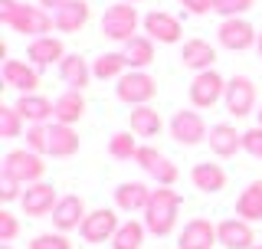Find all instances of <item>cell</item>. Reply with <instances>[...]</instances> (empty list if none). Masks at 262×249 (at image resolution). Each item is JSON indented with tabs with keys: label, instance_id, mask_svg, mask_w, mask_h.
Segmentation results:
<instances>
[{
	"label": "cell",
	"instance_id": "44dd1931",
	"mask_svg": "<svg viewBox=\"0 0 262 249\" xmlns=\"http://www.w3.org/2000/svg\"><path fill=\"white\" fill-rule=\"evenodd\" d=\"M13 109L23 115V121H30V125H46V121L56 115V102H49V98L39 95V92H30V95H20V98H16Z\"/></svg>",
	"mask_w": 262,
	"mask_h": 249
},
{
	"label": "cell",
	"instance_id": "8992f818",
	"mask_svg": "<svg viewBox=\"0 0 262 249\" xmlns=\"http://www.w3.org/2000/svg\"><path fill=\"white\" fill-rule=\"evenodd\" d=\"M13 33H23V36L30 39H39V36H49V30L56 27L53 13L43 10V7H30V4H20L10 16V23H7Z\"/></svg>",
	"mask_w": 262,
	"mask_h": 249
},
{
	"label": "cell",
	"instance_id": "836d02e7",
	"mask_svg": "<svg viewBox=\"0 0 262 249\" xmlns=\"http://www.w3.org/2000/svg\"><path fill=\"white\" fill-rule=\"evenodd\" d=\"M23 131V115L13 105H0V138H20Z\"/></svg>",
	"mask_w": 262,
	"mask_h": 249
},
{
	"label": "cell",
	"instance_id": "ac0fdd59",
	"mask_svg": "<svg viewBox=\"0 0 262 249\" xmlns=\"http://www.w3.org/2000/svg\"><path fill=\"white\" fill-rule=\"evenodd\" d=\"M216 243H220V236L210 220H190L177 239V249H213Z\"/></svg>",
	"mask_w": 262,
	"mask_h": 249
},
{
	"label": "cell",
	"instance_id": "f546056e",
	"mask_svg": "<svg viewBox=\"0 0 262 249\" xmlns=\"http://www.w3.org/2000/svg\"><path fill=\"white\" fill-rule=\"evenodd\" d=\"M125 59H128V69H147L154 63V39L151 36H135L131 43H125Z\"/></svg>",
	"mask_w": 262,
	"mask_h": 249
},
{
	"label": "cell",
	"instance_id": "7c38bea8",
	"mask_svg": "<svg viewBox=\"0 0 262 249\" xmlns=\"http://www.w3.org/2000/svg\"><path fill=\"white\" fill-rule=\"evenodd\" d=\"M144 36H151L154 43H164V46H170V43H180V36H184V30H180V20L174 13H164V10H151V13H144Z\"/></svg>",
	"mask_w": 262,
	"mask_h": 249
},
{
	"label": "cell",
	"instance_id": "52a82bcc",
	"mask_svg": "<svg viewBox=\"0 0 262 249\" xmlns=\"http://www.w3.org/2000/svg\"><path fill=\"white\" fill-rule=\"evenodd\" d=\"M223 105L233 118H246L256 109V86H252L249 76H233L226 79V95H223Z\"/></svg>",
	"mask_w": 262,
	"mask_h": 249
},
{
	"label": "cell",
	"instance_id": "9c48e42d",
	"mask_svg": "<svg viewBox=\"0 0 262 249\" xmlns=\"http://www.w3.org/2000/svg\"><path fill=\"white\" fill-rule=\"evenodd\" d=\"M216 39H220V46L233 49V53H243V49H249V46L259 43V33H256V27H252L246 16H233V20L220 23Z\"/></svg>",
	"mask_w": 262,
	"mask_h": 249
},
{
	"label": "cell",
	"instance_id": "9a60e30c",
	"mask_svg": "<svg viewBox=\"0 0 262 249\" xmlns=\"http://www.w3.org/2000/svg\"><path fill=\"white\" fill-rule=\"evenodd\" d=\"M85 217H89L85 200L76 197V194H69V197H59V203H56L53 226H56V233H69V230H79L82 223H85Z\"/></svg>",
	"mask_w": 262,
	"mask_h": 249
},
{
	"label": "cell",
	"instance_id": "603a6c76",
	"mask_svg": "<svg viewBox=\"0 0 262 249\" xmlns=\"http://www.w3.org/2000/svg\"><path fill=\"white\" fill-rule=\"evenodd\" d=\"M59 79H62L69 89L82 92V89H85V86H89V82H92L95 76H92V66L82 59L79 53H66V59L59 63Z\"/></svg>",
	"mask_w": 262,
	"mask_h": 249
},
{
	"label": "cell",
	"instance_id": "1f68e13d",
	"mask_svg": "<svg viewBox=\"0 0 262 249\" xmlns=\"http://www.w3.org/2000/svg\"><path fill=\"white\" fill-rule=\"evenodd\" d=\"M144 236H147V226L138 220H125L118 226V233L112 239V249H141L144 246Z\"/></svg>",
	"mask_w": 262,
	"mask_h": 249
},
{
	"label": "cell",
	"instance_id": "ffe728a7",
	"mask_svg": "<svg viewBox=\"0 0 262 249\" xmlns=\"http://www.w3.org/2000/svg\"><path fill=\"white\" fill-rule=\"evenodd\" d=\"M147 200H151V187L141 184V180H125V184H118L115 190V206H118L121 213H144Z\"/></svg>",
	"mask_w": 262,
	"mask_h": 249
},
{
	"label": "cell",
	"instance_id": "d6a6232c",
	"mask_svg": "<svg viewBox=\"0 0 262 249\" xmlns=\"http://www.w3.org/2000/svg\"><path fill=\"white\" fill-rule=\"evenodd\" d=\"M138 148L141 144L131 138V131H118V135H112V141H108V154L115 161H135Z\"/></svg>",
	"mask_w": 262,
	"mask_h": 249
},
{
	"label": "cell",
	"instance_id": "484cf974",
	"mask_svg": "<svg viewBox=\"0 0 262 249\" xmlns=\"http://www.w3.org/2000/svg\"><path fill=\"white\" fill-rule=\"evenodd\" d=\"M79 151V131L72 125H49V154L53 157H72Z\"/></svg>",
	"mask_w": 262,
	"mask_h": 249
},
{
	"label": "cell",
	"instance_id": "d4e9b609",
	"mask_svg": "<svg viewBox=\"0 0 262 249\" xmlns=\"http://www.w3.org/2000/svg\"><path fill=\"white\" fill-rule=\"evenodd\" d=\"M190 184L203 194H220L226 187V171L220 164H210V161H200L190 168Z\"/></svg>",
	"mask_w": 262,
	"mask_h": 249
},
{
	"label": "cell",
	"instance_id": "6da1fadb",
	"mask_svg": "<svg viewBox=\"0 0 262 249\" xmlns=\"http://www.w3.org/2000/svg\"><path fill=\"white\" fill-rule=\"evenodd\" d=\"M177 213H180V194L174 187H158L151 190V200L144 206V226L154 236H167L177 226Z\"/></svg>",
	"mask_w": 262,
	"mask_h": 249
},
{
	"label": "cell",
	"instance_id": "277c9868",
	"mask_svg": "<svg viewBox=\"0 0 262 249\" xmlns=\"http://www.w3.org/2000/svg\"><path fill=\"white\" fill-rule=\"evenodd\" d=\"M0 171L16 177L23 187H30V184H39V180H43L46 164H43V154L30 151V148H16V151H10L4 157V168Z\"/></svg>",
	"mask_w": 262,
	"mask_h": 249
},
{
	"label": "cell",
	"instance_id": "5b68a950",
	"mask_svg": "<svg viewBox=\"0 0 262 249\" xmlns=\"http://www.w3.org/2000/svg\"><path fill=\"white\" fill-rule=\"evenodd\" d=\"M135 164L147 174V177L158 180V187H174V184H177V177H180L177 164L170 161V157L164 154V151H158L154 144H141V148H138Z\"/></svg>",
	"mask_w": 262,
	"mask_h": 249
},
{
	"label": "cell",
	"instance_id": "3957f363",
	"mask_svg": "<svg viewBox=\"0 0 262 249\" xmlns=\"http://www.w3.org/2000/svg\"><path fill=\"white\" fill-rule=\"evenodd\" d=\"M115 95H118L125 105H131V109L151 105V98L158 95V79H154L147 69H128L125 76L118 79V86H115Z\"/></svg>",
	"mask_w": 262,
	"mask_h": 249
},
{
	"label": "cell",
	"instance_id": "7bdbcfd3",
	"mask_svg": "<svg viewBox=\"0 0 262 249\" xmlns=\"http://www.w3.org/2000/svg\"><path fill=\"white\" fill-rule=\"evenodd\" d=\"M66 0H39V7H43V10H56V7H62Z\"/></svg>",
	"mask_w": 262,
	"mask_h": 249
},
{
	"label": "cell",
	"instance_id": "e575fe53",
	"mask_svg": "<svg viewBox=\"0 0 262 249\" xmlns=\"http://www.w3.org/2000/svg\"><path fill=\"white\" fill-rule=\"evenodd\" d=\"M256 0H213V13H220L223 20H233V16H243L246 10H252Z\"/></svg>",
	"mask_w": 262,
	"mask_h": 249
},
{
	"label": "cell",
	"instance_id": "d6986e66",
	"mask_svg": "<svg viewBox=\"0 0 262 249\" xmlns=\"http://www.w3.org/2000/svg\"><path fill=\"white\" fill-rule=\"evenodd\" d=\"M89 0H66L62 7L53 10V20H56V30L59 33H79L82 27L89 23Z\"/></svg>",
	"mask_w": 262,
	"mask_h": 249
},
{
	"label": "cell",
	"instance_id": "b9f144b4",
	"mask_svg": "<svg viewBox=\"0 0 262 249\" xmlns=\"http://www.w3.org/2000/svg\"><path fill=\"white\" fill-rule=\"evenodd\" d=\"M16 0H0V23H10V16H13V10H16Z\"/></svg>",
	"mask_w": 262,
	"mask_h": 249
},
{
	"label": "cell",
	"instance_id": "5bb4252c",
	"mask_svg": "<svg viewBox=\"0 0 262 249\" xmlns=\"http://www.w3.org/2000/svg\"><path fill=\"white\" fill-rule=\"evenodd\" d=\"M4 82L16 89L20 95H30L39 89V69L30 59H7L4 63Z\"/></svg>",
	"mask_w": 262,
	"mask_h": 249
},
{
	"label": "cell",
	"instance_id": "8fae6325",
	"mask_svg": "<svg viewBox=\"0 0 262 249\" xmlns=\"http://www.w3.org/2000/svg\"><path fill=\"white\" fill-rule=\"evenodd\" d=\"M56 203H59V194H56V187L46 184V180H39V184H30L27 190H23V197H20L23 213H27V217H33V220H39V217H46V213H53Z\"/></svg>",
	"mask_w": 262,
	"mask_h": 249
},
{
	"label": "cell",
	"instance_id": "d590c367",
	"mask_svg": "<svg viewBox=\"0 0 262 249\" xmlns=\"http://www.w3.org/2000/svg\"><path fill=\"white\" fill-rule=\"evenodd\" d=\"M27 148L36 154H49V125H30L27 128Z\"/></svg>",
	"mask_w": 262,
	"mask_h": 249
},
{
	"label": "cell",
	"instance_id": "c3c4849f",
	"mask_svg": "<svg viewBox=\"0 0 262 249\" xmlns=\"http://www.w3.org/2000/svg\"><path fill=\"white\" fill-rule=\"evenodd\" d=\"M125 4H138V0H125Z\"/></svg>",
	"mask_w": 262,
	"mask_h": 249
},
{
	"label": "cell",
	"instance_id": "30bf717a",
	"mask_svg": "<svg viewBox=\"0 0 262 249\" xmlns=\"http://www.w3.org/2000/svg\"><path fill=\"white\" fill-rule=\"evenodd\" d=\"M226 95V79L220 76L216 69H207V72H196L193 82H190V102L196 109H213L220 98Z\"/></svg>",
	"mask_w": 262,
	"mask_h": 249
},
{
	"label": "cell",
	"instance_id": "ba28073f",
	"mask_svg": "<svg viewBox=\"0 0 262 249\" xmlns=\"http://www.w3.org/2000/svg\"><path fill=\"white\" fill-rule=\"evenodd\" d=\"M207 135H210V128H207V121H203V115L187 112V109L174 112V118H170V138H174L177 144L193 148V144H200V141H207Z\"/></svg>",
	"mask_w": 262,
	"mask_h": 249
},
{
	"label": "cell",
	"instance_id": "bcb514c9",
	"mask_svg": "<svg viewBox=\"0 0 262 249\" xmlns=\"http://www.w3.org/2000/svg\"><path fill=\"white\" fill-rule=\"evenodd\" d=\"M256 115H259V125H262V109H259V112H256Z\"/></svg>",
	"mask_w": 262,
	"mask_h": 249
},
{
	"label": "cell",
	"instance_id": "8d00e7d4",
	"mask_svg": "<svg viewBox=\"0 0 262 249\" xmlns=\"http://www.w3.org/2000/svg\"><path fill=\"white\" fill-rule=\"evenodd\" d=\"M27 249H72V243L66 239V233H39L33 236V243Z\"/></svg>",
	"mask_w": 262,
	"mask_h": 249
},
{
	"label": "cell",
	"instance_id": "ab89813d",
	"mask_svg": "<svg viewBox=\"0 0 262 249\" xmlns=\"http://www.w3.org/2000/svg\"><path fill=\"white\" fill-rule=\"evenodd\" d=\"M16 233H20V223L10 210H0V243H13Z\"/></svg>",
	"mask_w": 262,
	"mask_h": 249
},
{
	"label": "cell",
	"instance_id": "f1b7e54d",
	"mask_svg": "<svg viewBox=\"0 0 262 249\" xmlns=\"http://www.w3.org/2000/svg\"><path fill=\"white\" fill-rule=\"evenodd\" d=\"M236 217L246 220V223L262 220V180H252L239 194V200H236Z\"/></svg>",
	"mask_w": 262,
	"mask_h": 249
},
{
	"label": "cell",
	"instance_id": "ee69618b",
	"mask_svg": "<svg viewBox=\"0 0 262 249\" xmlns=\"http://www.w3.org/2000/svg\"><path fill=\"white\" fill-rule=\"evenodd\" d=\"M256 53H259V59H262V33H259V43H256Z\"/></svg>",
	"mask_w": 262,
	"mask_h": 249
},
{
	"label": "cell",
	"instance_id": "60d3db41",
	"mask_svg": "<svg viewBox=\"0 0 262 249\" xmlns=\"http://www.w3.org/2000/svg\"><path fill=\"white\" fill-rule=\"evenodd\" d=\"M180 7H184L187 13L203 16V13H210V10H213V0H180Z\"/></svg>",
	"mask_w": 262,
	"mask_h": 249
},
{
	"label": "cell",
	"instance_id": "2e32d148",
	"mask_svg": "<svg viewBox=\"0 0 262 249\" xmlns=\"http://www.w3.org/2000/svg\"><path fill=\"white\" fill-rule=\"evenodd\" d=\"M216 236H220V246H223V249H252V246H256L252 223H246V220H239V217L223 220V223L216 226Z\"/></svg>",
	"mask_w": 262,
	"mask_h": 249
},
{
	"label": "cell",
	"instance_id": "e0dca14e",
	"mask_svg": "<svg viewBox=\"0 0 262 249\" xmlns=\"http://www.w3.org/2000/svg\"><path fill=\"white\" fill-rule=\"evenodd\" d=\"M27 59L36 66V69H46V66H59L66 59V46L59 36H39V39H30L27 46Z\"/></svg>",
	"mask_w": 262,
	"mask_h": 249
},
{
	"label": "cell",
	"instance_id": "cb8c5ba5",
	"mask_svg": "<svg viewBox=\"0 0 262 249\" xmlns=\"http://www.w3.org/2000/svg\"><path fill=\"white\" fill-rule=\"evenodd\" d=\"M180 63L193 72H207L216 63V49H213L207 39H187L184 49H180Z\"/></svg>",
	"mask_w": 262,
	"mask_h": 249
},
{
	"label": "cell",
	"instance_id": "74e56055",
	"mask_svg": "<svg viewBox=\"0 0 262 249\" xmlns=\"http://www.w3.org/2000/svg\"><path fill=\"white\" fill-rule=\"evenodd\" d=\"M20 187H23V184H20L16 177H10V174L0 171V200H4V203L20 200V197H23V190H20Z\"/></svg>",
	"mask_w": 262,
	"mask_h": 249
},
{
	"label": "cell",
	"instance_id": "7402d4cb",
	"mask_svg": "<svg viewBox=\"0 0 262 249\" xmlns=\"http://www.w3.org/2000/svg\"><path fill=\"white\" fill-rule=\"evenodd\" d=\"M207 141H210V151L216 157H233L236 151H243V135L233 128V125H226V121L210 125Z\"/></svg>",
	"mask_w": 262,
	"mask_h": 249
},
{
	"label": "cell",
	"instance_id": "4dcf8cb0",
	"mask_svg": "<svg viewBox=\"0 0 262 249\" xmlns=\"http://www.w3.org/2000/svg\"><path fill=\"white\" fill-rule=\"evenodd\" d=\"M128 72V59H125V53H102L98 59L92 63V76L95 79H115L118 82L121 76Z\"/></svg>",
	"mask_w": 262,
	"mask_h": 249
},
{
	"label": "cell",
	"instance_id": "4316f807",
	"mask_svg": "<svg viewBox=\"0 0 262 249\" xmlns=\"http://www.w3.org/2000/svg\"><path fill=\"white\" fill-rule=\"evenodd\" d=\"M82 115H85V98H82V92H76V89H66V92L56 98V115H53V121H59V125H76Z\"/></svg>",
	"mask_w": 262,
	"mask_h": 249
},
{
	"label": "cell",
	"instance_id": "83f0119b",
	"mask_svg": "<svg viewBox=\"0 0 262 249\" xmlns=\"http://www.w3.org/2000/svg\"><path fill=\"white\" fill-rule=\"evenodd\" d=\"M164 128L161 121V112L151 109V105H138V109H131V131H135L138 138H158Z\"/></svg>",
	"mask_w": 262,
	"mask_h": 249
},
{
	"label": "cell",
	"instance_id": "f6af8a7d",
	"mask_svg": "<svg viewBox=\"0 0 262 249\" xmlns=\"http://www.w3.org/2000/svg\"><path fill=\"white\" fill-rule=\"evenodd\" d=\"M0 249H13V246H10V243H4V246H0Z\"/></svg>",
	"mask_w": 262,
	"mask_h": 249
},
{
	"label": "cell",
	"instance_id": "f35d334b",
	"mask_svg": "<svg viewBox=\"0 0 262 249\" xmlns=\"http://www.w3.org/2000/svg\"><path fill=\"white\" fill-rule=\"evenodd\" d=\"M243 151L262 161V125H256V128H249V131H243Z\"/></svg>",
	"mask_w": 262,
	"mask_h": 249
},
{
	"label": "cell",
	"instance_id": "7a4b0ae2",
	"mask_svg": "<svg viewBox=\"0 0 262 249\" xmlns=\"http://www.w3.org/2000/svg\"><path fill=\"white\" fill-rule=\"evenodd\" d=\"M144 23V16H138V10L125 0H118L115 7H108L102 16V33L115 43H131L138 36V27Z\"/></svg>",
	"mask_w": 262,
	"mask_h": 249
},
{
	"label": "cell",
	"instance_id": "4fadbf2b",
	"mask_svg": "<svg viewBox=\"0 0 262 249\" xmlns=\"http://www.w3.org/2000/svg\"><path fill=\"white\" fill-rule=\"evenodd\" d=\"M118 217H115V210H92L85 217V223L79 226V233H82V239L85 243H112L115 239V233H118Z\"/></svg>",
	"mask_w": 262,
	"mask_h": 249
},
{
	"label": "cell",
	"instance_id": "7dc6e473",
	"mask_svg": "<svg viewBox=\"0 0 262 249\" xmlns=\"http://www.w3.org/2000/svg\"><path fill=\"white\" fill-rule=\"evenodd\" d=\"M252 249H262V243H256V246H252Z\"/></svg>",
	"mask_w": 262,
	"mask_h": 249
}]
</instances>
